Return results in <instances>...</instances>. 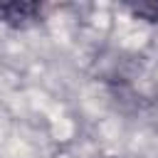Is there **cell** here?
Here are the masks:
<instances>
[{
  "mask_svg": "<svg viewBox=\"0 0 158 158\" xmlns=\"http://www.w3.org/2000/svg\"><path fill=\"white\" fill-rule=\"evenodd\" d=\"M47 5L42 2H0V22L15 30H25L44 17Z\"/></svg>",
  "mask_w": 158,
  "mask_h": 158,
  "instance_id": "obj_1",
  "label": "cell"
},
{
  "mask_svg": "<svg viewBox=\"0 0 158 158\" xmlns=\"http://www.w3.org/2000/svg\"><path fill=\"white\" fill-rule=\"evenodd\" d=\"M128 10H131L136 17H146L148 22H156V20H158V5H156V2H138V5H128Z\"/></svg>",
  "mask_w": 158,
  "mask_h": 158,
  "instance_id": "obj_2",
  "label": "cell"
}]
</instances>
